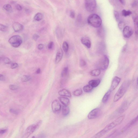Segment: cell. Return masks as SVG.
I'll use <instances>...</instances> for the list:
<instances>
[{"instance_id": "7", "label": "cell", "mask_w": 138, "mask_h": 138, "mask_svg": "<svg viewBox=\"0 0 138 138\" xmlns=\"http://www.w3.org/2000/svg\"><path fill=\"white\" fill-rule=\"evenodd\" d=\"M109 64V60L106 55L104 56L99 60L98 67L100 70H105L108 68Z\"/></svg>"}, {"instance_id": "44", "label": "cell", "mask_w": 138, "mask_h": 138, "mask_svg": "<svg viewBox=\"0 0 138 138\" xmlns=\"http://www.w3.org/2000/svg\"><path fill=\"white\" fill-rule=\"evenodd\" d=\"M44 47V45L42 44H39L38 46V49L40 50H41L43 49Z\"/></svg>"}, {"instance_id": "36", "label": "cell", "mask_w": 138, "mask_h": 138, "mask_svg": "<svg viewBox=\"0 0 138 138\" xmlns=\"http://www.w3.org/2000/svg\"><path fill=\"white\" fill-rule=\"evenodd\" d=\"M86 63L84 60L81 59L79 62L80 66L81 67H84L86 65Z\"/></svg>"}, {"instance_id": "14", "label": "cell", "mask_w": 138, "mask_h": 138, "mask_svg": "<svg viewBox=\"0 0 138 138\" xmlns=\"http://www.w3.org/2000/svg\"><path fill=\"white\" fill-rule=\"evenodd\" d=\"M63 55V52L62 49L60 48L58 50L55 59V63L57 64L59 63L61 60Z\"/></svg>"}, {"instance_id": "17", "label": "cell", "mask_w": 138, "mask_h": 138, "mask_svg": "<svg viewBox=\"0 0 138 138\" xmlns=\"http://www.w3.org/2000/svg\"><path fill=\"white\" fill-rule=\"evenodd\" d=\"M138 121V115L134 119H133L131 122L129 123L123 129L121 130V131L123 133L128 128H129L131 126L135 124Z\"/></svg>"}, {"instance_id": "21", "label": "cell", "mask_w": 138, "mask_h": 138, "mask_svg": "<svg viewBox=\"0 0 138 138\" xmlns=\"http://www.w3.org/2000/svg\"><path fill=\"white\" fill-rule=\"evenodd\" d=\"M70 109L68 106L63 105L62 108L63 115L64 116H67L69 113Z\"/></svg>"}, {"instance_id": "3", "label": "cell", "mask_w": 138, "mask_h": 138, "mask_svg": "<svg viewBox=\"0 0 138 138\" xmlns=\"http://www.w3.org/2000/svg\"><path fill=\"white\" fill-rule=\"evenodd\" d=\"M87 22L91 26L96 28H98L102 25V20L98 15L96 14H93L89 16Z\"/></svg>"}, {"instance_id": "32", "label": "cell", "mask_w": 138, "mask_h": 138, "mask_svg": "<svg viewBox=\"0 0 138 138\" xmlns=\"http://www.w3.org/2000/svg\"><path fill=\"white\" fill-rule=\"evenodd\" d=\"M125 23L122 21H121L118 22V26L119 28L121 30H123L125 26Z\"/></svg>"}, {"instance_id": "49", "label": "cell", "mask_w": 138, "mask_h": 138, "mask_svg": "<svg viewBox=\"0 0 138 138\" xmlns=\"http://www.w3.org/2000/svg\"><path fill=\"white\" fill-rule=\"evenodd\" d=\"M119 1H120L121 3L122 4H124V0H119Z\"/></svg>"}, {"instance_id": "1", "label": "cell", "mask_w": 138, "mask_h": 138, "mask_svg": "<svg viewBox=\"0 0 138 138\" xmlns=\"http://www.w3.org/2000/svg\"><path fill=\"white\" fill-rule=\"evenodd\" d=\"M125 117L124 115L118 117L113 122L107 125L102 130L97 133L93 137L100 138L103 136L110 130L121 124L124 120Z\"/></svg>"}, {"instance_id": "24", "label": "cell", "mask_w": 138, "mask_h": 138, "mask_svg": "<svg viewBox=\"0 0 138 138\" xmlns=\"http://www.w3.org/2000/svg\"><path fill=\"white\" fill-rule=\"evenodd\" d=\"M43 18V14L41 13H38L35 15L34 19L36 21H39L41 20Z\"/></svg>"}, {"instance_id": "26", "label": "cell", "mask_w": 138, "mask_h": 138, "mask_svg": "<svg viewBox=\"0 0 138 138\" xmlns=\"http://www.w3.org/2000/svg\"><path fill=\"white\" fill-rule=\"evenodd\" d=\"M82 93V91L81 89H79L73 92V94L76 96H78L81 95Z\"/></svg>"}, {"instance_id": "2", "label": "cell", "mask_w": 138, "mask_h": 138, "mask_svg": "<svg viewBox=\"0 0 138 138\" xmlns=\"http://www.w3.org/2000/svg\"><path fill=\"white\" fill-rule=\"evenodd\" d=\"M130 84L131 82L129 80L124 82L114 96L113 99L114 102H117L123 97L129 87Z\"/></svg>"}, {"instance_id": "39", "label": "cell", "mask_w": 138, "mask_h": 138, "mask_svg": "<svg viewBox=\"0 0 138 138\" xmlns=\"http://www.w3.org/2000/svg\"><path fill=\"white\" fill-rule=\"evenodd\" d=\"M10 113L15 115H17L18 114V112L16 110L12 108L10 109Z\"/></svg>"}, {"instance_id": "42", "label": "cell", "mask_w": 138, "mask_h": 138, "mask_svg": "<svg viewBox=\"0 0 138 138\" xmlns=\"http://www.w3.org/2000/svg\"><path fill=\"white\" fill-rule=\"evenodd\" d=\"M16 8L17 10L20 11L22 10L23 8L20 5L17 4L16 6Z\"/></svg>"}, {"instance_id": "27", "label": "cell", "mask_w": 138, "mask_h": 138, "mask_svg": "<svg viewBox=\"0 0 138 138\" xmlns=\"http://www.w3.org/2000/svg\"><path fill=\"white\" fill-rule=\"evenodd\" d=\"M3 8L4 10L9 12H11L12 11V8L11 5L6 4L4 5Z\"/></svg>"}, {"instance_id": "10", "label": "cell", "mask_w": 138, "mask_h": 138, "mask_svg": "<svg viewBox=\"0 0 138 138\" xmlns=\"http://www.w3.org/2000/svg\"><path fill=\"white\" fill-rule=\"evenodd\" d=\"M52 108L54 113H57L60 111L61 105L58 100H56L53 101L52 104Z\"/></svg>"}, {"instance_id": "4", "label": "cell", "mask_w": 138, "mask_h": 138, "mask_svg": "<svg viewBox=\"0 0 138 138\" xmlns=\"http://www.w3.org/2000/svg\"><path fill=\"white\" fill-rule=\"evenodd\" d=\"M8 42L13 47L17 48L20 47L22 43L23 40L20 36L15 35L9 39Z\"/></svg>"}, {"instance_id": "19", "label": "cell", "mask_w": 138, "mask_h": 138, "mask_svg": "<svg viewBox=\"0 0 138 138\" xmlns=\"http://www.w3.org/2000/svg\"><path fill=\"white\" fill-rule=\"evenodd\" d=\"M100 79L91 80L89 82V84L93 88L98 86L100 84Z\"/></svg>"}, {"instance_id": "41", "label": "cell", "mask_w": 138, "mask_h": 138, "mask_svg": "<svg viewBox=\"0 0 138 138\" xmlns=\"http://www.w3.org/2000/svg\"><path fill=\"white\" fill-rule=\"evenodd\" d=\"M40 37L39 36L36 34H34L32 37L33 39L35 41H36Z\"/></svg>"}, {"instance_id": "30", "label": "cell", "mask_w": 138, "mask_h": 138, "mask_svg": "<svg viewBox=\"0 0 138 138\" xmlns=\"http://www.w3.org/2000/svg\"><path fill=\"white\" fill-rule=\"evenodd\" d=\"M31 79V77L28 75H24L21 78V81L23 82H27L30 81Z\"/></svg>"}, {"instance_id": "25", "label": "cell", "mask_w": 138, "mask_h": 138, "mask_svg": "<svg viewBox=\"0 0 138 138\" xmlns=\"http://www.w3.org/2000/svg\"><path fill=\"white\" fill-rule=\"evenodd\" d=\"M93 87L89 85L84 86L83 90L85 92L89 93L93 90Z\"/></svg>"}, {"instance_id": "11", "label": "cell", "mask_w": 138, "mask_h": 138, "mask_svg": "<svg viewBox=\"0 0 138 138\" xmlns=\"http://www.w3.org/2000/svg\"><path fill=\"white\" fill-rule=\"evenodd\" d=\"M121 79L115 76L113 79L112 85L109 89L112 92L118 86L120 83Z\"/></svg>"}, {"instance_id": "50", "label": "cell", "mask_w": 138, "mask_h": 138, "mask_svg": "<svg viewBox=\"0 0 138 138\" xmlns=\"http://www.w3.org/2000/svg\"><path fill=\"white\" fill-rule=\"evenodd\" d=\"M137 84L138 86V76L137 79Z\"/></svg>"}, {"instance_id": "34", "label": "cell", "mask_w": 138, "mask_h": 138, "mask_svg": "<svg viewBox=\"0 0 138 138\" xmlns=\"http://www.w3.org/2000/svg\"><path fill=\"white\" fill-rule=\"evenodd\" d=\"M114 14L116 21L118 23L120 21L119 13L117 11H115L114 12Z\"/></svg>"}, {"instance_id": "20", "label": "cell", "mask_w": 138, "mask_h": 138, "mask_svg": "<svg viewBox=\"0 0 138 138\" xmlns=\"http://www.w3.org/2000/svg\"><path fill=\"white\" fill-rule=\"evenodd\" d=\"M135 29V34L136 38H138V16L136 17L134 20Z\"/></svg>"}, {"instance_id": "9", "label": "cell", "mask_w": 138, "mask_h": 138, "mask_svg": "<svg viewBox=\"0 0 138 138\" xmlns=\"http://www.w3.org/2000/svg\"><path fill=\"white\" fill-rule=\"evenodd\" d=\"M133 31L131 27L128 26H125L123 30V34L124 37L129 38L132 36Z\"/></svg>"}, {"instance_id": "22", "label": "cell", "mask_w": 138, "mask_h": 138, "mask_svg": "<svg viewBox=\"0 0 138 138\" xmlns=\"http://www.w3.org/2000/svg\"><path fill=\"white\" fill-rule=\"evenodd\" d=\"M111 92H112L109 90L107 91L102 99V102L103 103L105 104L107 102Z\"/></svg>"}, {"instance_id": "35", "label": "cell", "mask_w": 138, "mask_h": 138, "mask_svg": "<svg viewBox=\"0 0 138 138\" xmlns=\"http://www.w3.org/2000/svg\"><path fill=\"white\" fill-rule=\"evenodd\" d=\"M3 61L4 63L6 64H10L11 63V60L10 59L7 57L4 58Z\"/></svg>"}, {"instance_id": "23", "label": "cell", "mask_w": 138, "mask_h": 138, "mask_svg": "<svg viewBox=\"0 0 138 138\" xmlns=\"http://www.w3.org/2000/svg\"><path fill=\"white\" fill-rule=\"evenodd\" d=\"M101 72V70L98 69L91 71L90 72V74L92 76H97L100 75Z\"/></svg>"}, {"instance_id": "46", "label": "cell", "mask_w": 138, "mask_h": 138, "mask_svg": "<svg viewBox=\"0 0 138 138\" xmlns=\"http://www.w3.org/2000/svg\"><path fill=\"white\" fill-rule=\"evenodd\" d=\"M7 131V129H4L1 130L0 131V134H3L5 133Z\"/></svg>"}, {"instance_id": "40", "label": "cell", "mask_w": 138, "mask_h": 138, "mask_svg": "<svg viewBox=\"0 0 138 138\" xmlns=\"http://www.w3.org/2000/svg\"><path fill=\"white\" fill-rule=\"evenodd\" d=\"M70 15V17L72 19H74L75 17V12L73 11H71Z\"/></svg>"}, {"instance_id": "48", "label": "cell", "mask_w": 138, "mask_h": 138, "mask_svg": "<svg viewBox=\"0 0 138 138\" xmlns=\"http://www.w3.org/2000/svg\"><path fill=\"white\" fill-rule=\"evenodd\" d=\"M36 73L37 74H39L41 73V70L40 68H38L36 70Z\"/></svg>"}, {"instance_id": "12", "label": "cell", "mask_w": 138, "mask_h": 138, "mask_svg": "<svg viewBox=\"0 0 138 138\" xmlns=\"http://www.w3.org/2000/svg\"><path fill=\"white\" fill-rule=\"evenodd\" d=\"M12 27L15 32H18L22 31L24 29L23 26L18 22H14L12 24Z\"/></svg>"}, {"instance_id": "15", "label": "cell", "mask_w": 138, "mask_h": 138, "mask_svg": "<svg viewBox=\"0 0 138 138\" xmlns=\"http://www.w3.org/2000/svg\"><path fill=\"white\" fill-rule=\"evenodd\" d=\"M58 94L61 96L67 97H71V95L70 92L68 90L65 89H63L58 92Z\"/></svg>"}, {"instance_id": "29", "label": "cell", "mask_w": 138, "mask_h": 138, "mask_svg": "<svg viewBox=\"0 0 138 138\" xmlns=\"http://www.w3.org/2000/svg\"><path fill=\"white\" fill-rule=\"evenodd\" d=\"M69 47V46L68 43L66 41L64 42L62 45V48L64 51L67 53L68 51Z\"/></svg>"}, {"instance_id": "43", "label": "cell", "mask_w": 138, "mask_h": 138, "mask_svg": "<svg viewBox=\"0 0 138 138\" xmlns=\"http://www.w3.org/2000/svg\"><path fill=\"white\" fill-rule=\"evenodd\" d=\"M53 42H51L48 45V48L49 49H51L53 47Z\"/></svg>"}, {"instance_id": "16", "label": "cell", "mask_w": 138, "mask_h": 138, "mask_svg": "<svg viewBox=\"0 0 138 138\" xmlns=\"http://www.w3.org/2000/svg\"><path fill=\"white\" fill-rule=\"evenodd\" d=\"M129 105V103L127 101L124 102L118 109V112L119 113H123L127 109Z\"/></svg>"}, {"instance_id": "13", "label": "cell", "mask_w": 138, "mask_h": 138, "mask_svg": "<svg viewBox=\"0 0 138 138\" xmlns=\"http://www.w3.org/2000/svg\"><path fill=\"white\" fill-rule=\"evenodd\" d=\"M81 43L88 48H90L91 46V42L89 38L84 37L81 40Z\"/></svg>"}, {"instance_id": "45", "label": "cell", "mask_w": 138, "mask_h": 138, "mask_svg": "<svg viewBox=\"0 0 138 138\" xmlns=\"http://www.w3.org/2000/svg\"><path fill=\"white\" fill-rule=\"evenodd\" d=\"M5 80V78L3 75H0V80L2 81H4Z\"/></svg>"}, {"instance_id": "8", "label": "cell", "mask_w": 138, "mask_h": 138, "mask_svg": "<svg viewBox=\"0 0 138 138\" xmlns=\"http://www.w3.org/2000/svg\"><path fill=\"white\" fill-rule=\"evenodd\" d=\"M100 113V108H95L89 113L88 115V118L90 119H95L99 115Z\"/></svg>"}, {"instance_id": "28", "label": "cell", "mask_w": 138, "mask_h": 138, "mask_svg": "<svg viewBox=\"0 0 138 138\" xmlns=\"http://www.w3.org/2000/svg\"><path fill=\"white\" fill-rule=\"evenodd\" d=\"M68 68L66 67L64 68L61 73V76L62 77H66L68 74Z\"/></svg>"}, {"instance_id": "6", "label": "cell", "mask_w": 138, "mask_h": 138, "mask_svg": "<svg viewBox=\"0 0 138 138\" xmlns=\"http://www.w3.org/2000/svg\"><path fill=\"white\" fill-rule=\"evenodd\" d=\"M85 7L86 10L90 13L93 12L96 7V0H85Z\"/></svg>"}, {"instance_id": "38", "label": "cell", "mask_w": 138, "mask_h": 138, "mask_svg": "<svg viewBox=\"0 0 138 138\" xmlns=\"http://www.w3.org/2000/svg\"><path fill=\"white\" fill-rule=\"evenodd\" d=\"M18 64L16 63H14L12 64L11 68L12 69H14L18 68Z\"/></svg>"}, {"instance_id": "5", "label": "cell", "mask_w": 138, "mask_h": 138, "mask_svg": "<svg viewBox=\"0 0 138 138\" xmlns=\"http://www.w3.org/2000/svg\"><path fill=\"white\" fill-rule=\"evenodd\" d=\"M42 122V121H40L36 124L31 125L27 127L25 131L24 137H28L38 129L41 124Z\"/></svg>"}, {"instance_id": "31", "label": "cell", "mask_w": 138, "mask_h": 138, "mask_svg": "<svg viewBox=\"0 0 138 138\" xmlns=\"http://www.w3.org/2000/svg\"><path fill=\"white\" fill-rule=\"evenodd\" d=\"M8 26L3 24H0V30L3 32H6L8 30Z\"/></svg>"}, {"instance_id": "47", "label": "cell", "mask_w": 138, "mask_h": 138, "mask_svg": "<svg viewBox=\"0 0 138 138\" xmlns=\"http://www.w3.org/2000/svg\"><path fill=\"white\" fill-rule=\"evenodd\" d=\"M82 19L81 15L80 14H79L77 17V20L78 21H81Z\"/></svg>"}, {"instance_id": "18", "label": "cell", "mask_w": 138, "mask_h": 138, "mask_svg": "<svg viewBox=\"0 0 138 138\" xmlns=\"http://www.w3.org/2000/svg\"><path fill=\"white\" fill-rule=\"evenodd\" d=\"M61 103L64 106H68L70 104V101L67 97H58Z\"/></svg>"}, {"instance_id": "33", "label": "cell", "mask_w": 138, "mask_h": 138, "mask_svg": "<svg viewBox=\"0 0 138 138\" xmlns=\"http://www.w3.org/2000/svg\"><path fill=\"white\" fill-rule=\"evenodd\" d=\"M132 13L130 11H126L124 10L122 11V14L123 16H127L130 15L132 14Z\"/></svg>"}, {"instance_id": "37", "label": "cell", "mask_w": 138, "mask_h": 138, "mask_svg": "<svg viewBox=\"0 0 138 138\" xmlns=\"http://www.w3.org/2000/svg\"><path fill=\"white\" fill-rule=\"evenodd\" d=\"M10 89L12 90H15L18 89L19 87L16 85H11L9 86Z\"/></svg>"}]
</instances>
